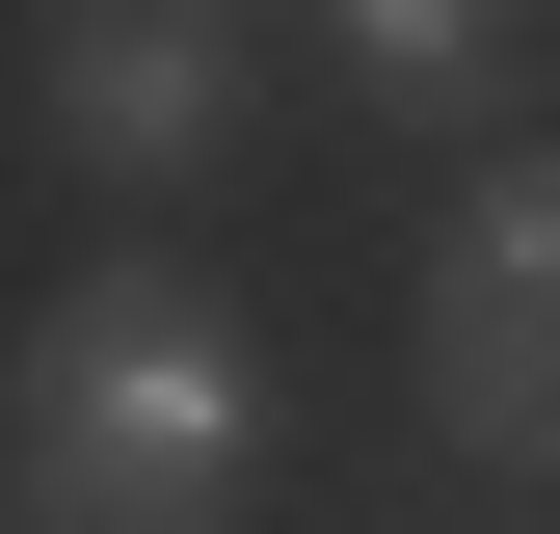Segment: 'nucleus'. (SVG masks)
<instances>
[{
    "label": "nucleus",
    "mask_w": 560,
    "mask_h": 534,
    "mask_svg": "<svg viewBox=\"0 0 560 534\" xmlns=\"http://www.w3.org/2000/svg\"><path fill=\"white\" fill-rule=\"evenodd\" d=\"M294 27L374 134H508L534 107V0H294Z\"/></svg>",
    "instance_id": "4"
},
{
    "label": "nucleus",
    "mask_w": 560,
    "mask_h": 534,
    "mask_svg": "<svg viewBox=\"0 0 560 534\" xmlns=\"http://www.w3.org/2000/svg\"><path fill=\"white\" fill-rule=\"evenodd\" d=\"M267 107V0H27V134L81 187H214Z\"/></svg>",
    "instance_id": "2"
},
{
    "label": "nucleus",
    "mask_w": 560,
    "mask_h": 534,
    "mask_svg": "<svg viewBox=\"0 0 560 534\" xmlns=\"http://www.w3.org/2000/svg\"><path fill=\"white\" fill-rule=\"evenodd\" d=\"M0 454H27V534H241L267 481V348L214 267L107 241L81 294L27 321V374H0Z\"/></svg>",
    "instance_id": "1"
},
{
    "label": "nucleus",
    "mask_w": 560,
    "mask_h": 534,
    "mask_svg": "<svg viewBox=\"0 0 560 534\" xmlns=\"http://www.w3.org/2000/svg\"><path fill=\"white\" fill-rule=\"evenodd\" d=\"M428 428L480 481H560V134L480 161L454 241H428Z\"/></svg>",
    "instance_id": "3"
}]
</instances>
